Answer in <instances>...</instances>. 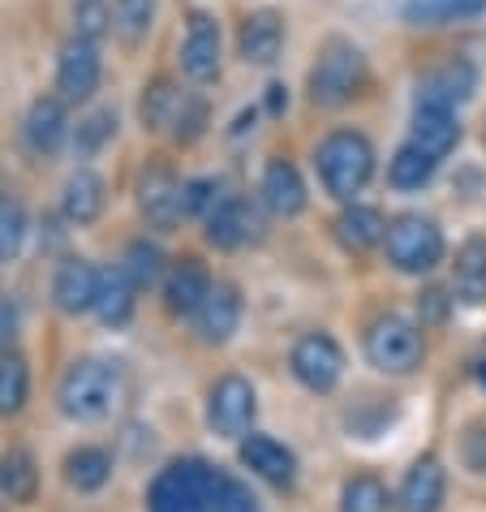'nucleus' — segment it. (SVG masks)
Masks as SVG:
<instances>
[{
  "label": "nucleus",
  "instance_id": "nucleus-20",
  "mask_svg": "<svg viewBox=\"0 0 486 512\" xmlns=\"http://www.w3.org/2000/svg\"><path fill=\"white\" fill-rule=\"evenodd\" d=\"M241 461H246L259 478L276 482V487H289L297 478V457L284 444H276L271 435H250L246 444H241Z\"/></svg>",
  "mask_w": 486,
  "mask_h": 512
},
{
  "label": "nucleus",
  "instance_id": "nucleus-4",
  "mask_svg": "<svg viewBox=\"0 0 486 512\" xmlns=\"http://www.w3.org/2000/svg\"><path fill=\"white\" fill-rule=\"evenodd\" d=\"M366 87V56L349 39H332L310 69V99L319 108H340Z\"/></svg>",
  "mask_w": 486,
  "mask_h": 512
},
{
  "label": "nucleus",
  "instance_id": "nucleus-14",
  "mask_svg": "<svg viewBox=\"0 0 486 512\" xmlns=\"http://www.w3.org/2000/svg\"><path fill=\"white\" fill-rule=\"evenodd\" d=\"M69 134V117H65V99H35L31 112L22 121V142L31 155H56Z\"/></svg>",
  "mask_w": 486,
  "mask_h": 512
},
{
  "label": "nucleus",
  "instance_id": "nucleus-26",
  "mask_svg": "<svg viewBox=\"0 0 486 512\" xmlns=\"http://www.w3.org/2000/svg\"><path fill=\"white\" fill-rule=\"evenodd\" d=\"M336 237L345 250L366 254L370 246H379V241L388 237V224H383L375 207H349V211H340V220H336Z\"/></svg>",
  "mask_w": 486,
  "mask_h": 512
},
{
  "label": "nucleus",
  "instance_id": "nucleus-32",
  "mask_svg": "<svg viewBox=\"0 0 486 512\" xmlns=\"http://www.w3.org/2000/svg\"><path fill=\"white\" fill-rule=\"evenodd\" d=\"M155 22V0H112V31L125 44H142Z\"/></svg>",
  "mask_w": 486,
  "mask_h": 512
},
{
  "label": "nucleus",
  "instance_id": "nucleus-25",
  "mask_svg": "<svg viewBox=\"0 0 486 512\" xmlns=\"http://www.w3.org/2000/svg\"><path fill=\"white\" fill-rule=\"evenodd\" d=\"M104 203H108L104 181H99L95 173H87V168L65 181L61 211H65V220H69V224H95V220H99V211H104Z\"/></svg>",
  "mask_w": 486,
  "mask_h": 512
},
{
  "label": "nucleus",
  "instance_id": "nucleus-1",
  "mask_svg": "<svg viewBox=\"0 0 486 512\" xmlns=\"http://www.w3.org/2000/svg\"><path fill=\"white\" fill-rule=\"evenodd\" d=\"M228 474L198 457L173 461L168 469H160V478L151 482L147 508L151 512H216L220 495H224Z\"/></svg>",
  "mask_w": 486,
  "mask_h": 512
},
{
  "label": "nucleus",
  "instance_id": "nucleus-29",
  "mask_svg": "<svg viewBox=\"0 0 486 512\" xmlns=\"http://www.w3.org/2000/svg\"><path fill=\"white\" fill-rule=\"evenodd\" d=\"M435 168H439V160L435 155H426L418 142H405L396 155H392V168H388V181L396 190H422L426 181L435 177Z\"/></svg>",
  "mask_w": 486,
  "mask_h": 512
},
{
  "label": "nucleus",
  "instance_id": "nucleus-11",
  "mask_svg": "<svg viewBox=\"0 0 486 512\" xmlns=\"http://www.w3.org/2000/svg\"><path fill=\"white\" fill-rule=\"evenodd\" d=\"M284 35H289V26H284L280 9H254L237 31V56L246 65H271L284 48Z\"/></svg>",
  "mask_w": 486,
  "mask_h": 512
},
{
  "label": "nucleus",
  "instance_id": "nucleus-13",
  "mask_svg": "<svg viewBox=\"0 0 486 512\" xmlns=\"http://www.w3.org/2000/svg\"><path fill=\"white\" fill-rule=\"evenodd\" d=\"M138 203H142V216H147L155 229H168L177 224L185 211H181V181L173 177V168L164 164H151L138 181Z\"/></svg>",
  "mask_w": 486,
  "mask_h": 512
},
{
  "label": "nucleus",
  "instance_id": "nucleus-10",
  "mask_svg": "<svg viewBox=\"0 0 486 512\" xmlns=\"http://www.w3.org/2000/svg\"><path fill=\"white\" fill-rule=\"evenodd\" d=\"M207 422H211V431L224 435V439L246 435L250 422H254V388L250 383L241 375H224L207 401Z\"/></svg>",
  "mask_w": 486,
  "mask_h": 512
},
{
  "label": "nucleus",
  "instance_id": "nucleus-15",
  "mask_svg": "<svg viewBox=\"0 0 486 512\" xmlns=\"http://www.w3.org/2000/svg\"><path fill=\"white\" fill-rule=\"evenodd\" d=\"M259 237V211L241 198H224V203L207 216V241L220 250H237Z\"/></svg>",
  "mask_w": 486,
  "mask_h": 512
},
{
  "label": "nucleus",
  "instance_id": "nucleus-9",
  "mask_svg": "<svg viewBox=\"0 0 486 512\" xmlns=\"http://www.w3.org/2000/svg\"><path fill=\"white\" fill-rule=\"evenodd\" d=\"M99 87V48L91 39L74 35L56 56V91L65 104H87Z\"/></svg>",
  "mask_w": 486,
  "mask_h": 512
},
{
  "label": "nucleus",
  "instance_id": "nucleus-2",
  "mask_svg": "<svg viewBox=\"0 0 486 512\" xmlns=\"http://www.w3.org/2000/svg\"><path fill=\"white\" fill-rule=\"evenodd\" d=\"M314 168H319L323 190L349 203V198L362 194L366 181L375 177V147H370L366 134H357V130H336L319 142Z\"/></svg>",
  "mask_w": 486,
  "mask_h": 512
},
{
  "label": "nucleus",
  "instance_id": "nucleus-17",
  "mask_svg": "<svg viewBox=\"0 0 486 512\" xmlns=\"http://www.w3.org/2000/svg\"><path fill=\"white\" fill-rule=\"evenodd\" d=\"M52 297L65 315H82V310H91L95 297H99V272L87 259H65L61 267H56Z\"/></svg>",
  "mask_w": 486,
  "mask_h": 512
},
{
  "label": "nucleus",
  "instance_id": "nucleus-8",
  "mask_svg": "<svg viewBox=\"0 0 486 512\" xmlns=\"http://www.w3.org/2000/svg\"><path fill=\"white\" fill-rule=\"evenodd\" d=\"M224 48H220V22L211 13L194 9L185 22V39H181V69L190 82H211L220 74Z\"/></svg>",
  "mask_w": 486,
  "mask_h": 512
},
{
  "label": "nucleus",
  "instance_id": "nucleus-38",
  "mask_svg": "<svg viewBox=\"0 0 486 512\" xmlns=\"http://www.w3.org/2000/svg\"><path fill=\"white\" fill-rule=\"evenodd\" d=\"M220 203H224L220 181H211V177H198V181H185L181 186V211L185 216H211Z\"/></svg>",
  "mask_w": 486,
  "mask_h": 512
},
{
  "label": "nucleus",
  "instance_id": "nucleus-36",
  "mask_svg": "<svg viewBox=\"0 0 486 512\" xmlns=\"http://www.w3.org/2000/svg\"><path fill=\"white\" fill-rule=\"evenodd\" d=\"M108 31H112V5H104V0H78V9H74V35L99 44Z\"/></svg>",
  "mask_w": 486,
  "mask_h": 512
},
{
  "label": "nucleus",
  "instance_id": "nucleus-6",
  "mask_svg": "<svg viewBox=\"0 0 486 512\" xmlns=\"http://www.w3.org/2000/svg\"><path fill=\"white\" fill-rule=\"evenodd\" d=\"M422 353H426L422 332L409 319H400V315L379 319L366 332V358L375 362L379 371H388V375H409L413 366H422Z\"/></svg>",
  "mask_w": 486,
  "mask_h": 512
},
{
  "label": "nucleus",
  "instance_id": "nucleus-40",
  "mask_svg": "<svg viewBox=\"0 0 486 512\" xmlns=\"http://www.w3.org/2000/svg\"><path fill=\"white\" fill-rule=\"evenodd\" d=\"M216 512H259V500L250 495V487H241L237 478H228V482H224L220 504H216Z\"/></svg>",
  "mask_w": 486,
  "mask_h": 512
},
{
  "label": "nucleus",
  "instance_id": "nucleus-28",
  "mask_svg": "<svg viewBox=\"0 0 486 512\" xmlns=\"http://www.w3.org/2000/svg\"><path fill=\"white\" fill-rule=\"evenodd\" d=\"M456 293L465 302H486V241L469 237L461 250H456Z\"/></svg>",
  "mask_w": 486,
  "mask_h": 512
},
{
  "label": "nucleus",
  "instance_id": "nucleus-43",
  "mask_svg": "<svg viewBox=\"0 0 486 512\" xmlns=\"http://www.w3.org/2000/svg\"><path fill=\"white\" fill-rule=\"evenodd\" d=\"M13 327H18V306H13L9 297H0V345L13 340Z\"/></svg>",
  "mask_w": 486,
  "mask_h": 512
},
{
  "label": "nucleus",
  "instance_id": "nucleus-34",
  "mask_svg": "<svg viewBox=\"0 0 486 512\" xmlns=\"http://www.w3.org/2000/svg\"><path fill=\"white\" fill-rule=\"evenodd\" d=\"M340 512H388V487L370 474H357L340 491Z\"/></svg>",
  "mask_w": 486,
  "mask_h": 512
},
{
  "label": "nucleus",
  "instance_id": "nucleus-24",
  "mask_svg": "<svg viewBox=\"0 0 486 512\" xmlns=\"http://www.w3.org/2000/svg\"><path fill=\"white\" fill-rule=\"evenodd\" d=\"M486 13V0H405L400 18L409 26H448V22H474Z\"/></svg>",
  "mask_w": 486,
  "mask_h": 512
},
{
  "label": "nucleus",
  "instance_id": "nucleus-35",
  "mask_svg": "<svg viewBox=\"0 0 486 512\" xmlns=\"http://www.w3.org/2000/svg\"><path fill=\"white\" fill-rule=\"evenodd\" d=\"M121 267L130 272V280L138 284V289H147V284H155L164 272V254H160V246H151V241H134V246L125 250Z\"/></svg>",
  "mask_w": 486,
  "mask_h": 512
},
{
  "label": "nucleus",
  "instance_id": "nucleus-12",
  "mask_svg": "<svg viewBox=\"0 0 486 512\" xmlns=\"http://www.w3.org/2000/svg\"><path fill=\"white\" fill-rule=\"evenodd\" d=\"M474 91H478V69L469 61H448V65H439L435 74H426L418 82V104L456 112L465 99H474Z\"/></svg>",
  "mask_w": 486,
  "mask_h": 512
},
{
  "label": "nucleus",
  "instance_id": "nucleus-41",
  "mask_svg": "<svg viewBox=\"0 0 486 512\" xmlns=\"http://www.w3.org/2000/svg\"><path fill=\"white\" fill-rule=\"evenodd\" d=\"M448 306H452V297L443 293V289H426V293L418 297V315H422V323H443V319H448Z\"/></svg>",
  "mask_w": 486,
  "mask_h": 512
},
{
  "label": "nucleus",
  "instance_id": "nucleus-27",
  "mask_svg": "<svg viewBox=\"0 0 486 512\" xmlns=\"http://www.w3.org/2000/svg\"><path fill=\"white\" fill-rule=\"evenodd\" d=\"M39 491V465L26 448H9L0 457V495L9 504H26Z\"/></svg>",
  "mask_w": 486,
  "mask_h": 512
},
{
  "label": "nucleus",
  "instance_id": "nucleus-5",
  "mask_svg": "<svg viewBox=\"0 0 486 512\" xmlns=\"http://www.w3.org/2000/svg\"><path fill=\"white\" fill-rule=\"evenodd\" d=\"M383 246H388V263L396 272H409V276L431 272V267L443 259V233L435 229V220L413 216V211L409 216H396L388 224Z\"/></svg>",
  "mask_w": 486,
  "mask_h": 512
},
{
  "label": "nucleus",
  "instance_id": "nucleus-21",
  "mask_svg": "<svg viewBox=\"0 0 486 512\" xmlns=\"http://www.w3.org/2000/svg\"><path fill=\"white\" fill-rule=\"evenodd\" d=\"M211 293V276L207 267L198 259H177L173 272L164 280V297H168V310H177V315H194L198 302Z\"/></svg>",
  "mask_w": 486,
  "mask_h": 512
},
{
  "label": "nucleus",
  "instance_id": "nucleus-7",
  "mask_svg": "<svg viewBox=\"0 0 486 512\" xmlns=\"http://www.w3.org/2000/svg\"><path fill=\"white\" fill-rule=\"evenodd\" d=\"M293 375L302 379L310 392H332L340 375H345V353H340L332 336L310 332L293 345Z\"/></svg>",
  "mask_w": 486,
  "mask_h": 512
},
{
  "label": "nucleus",
  "instance_id": "nucleus-30",
  "mask_svg": "<svg viewBox=\"0 0 486 512\" xmlns=\"http://www.w3.org/2000/svg\"><path fill=\"white\" fill-rule=\"evenodd\" d=\"M65 478L78 491H99L112 478V457L104 448H78L65 457Z\"/></svg>",
  "mask_w": 486,
  "mask_h": 512
},
{
  "label": "nucleus",
  "instance_id": "nucleus-42",
  "mask_svg": "<svg viewBox=\"0 0 486 512\" xmlns=\"http://www.w3.org/2000/svg\"><path fill=\"white\" fill-rule=\"evenodd\" d=\"M465 461L478 469V474H486V426H474V431L465 435Z\"/></svg>",
  "mask_w": 486,
  "mask_h": 512
},
{
  "label": "nucleus",
  "instance_id": "nucleus-31",
  "mask_svg": "<svg viewBox=\"0 0 486 512\" xmlns=\"http://www.w3.org/2000/svg\"><path fill=\"white\" fill-rule=\"evenodd\" d=\"M181 108H185V95L173 91V82H168V78H155L151 87H147V95H142V121H147L151 130L177 125Z\"/></svg>",
  "mask_w": 486,
  "mask_h": 512
},
{
  "label": "nucleus",
  "instance_id": "nucleus-33",
  "mask_svg": "<svg viewBox=\"0 0 486 512\" xmlns=\"http://www.w3.org/2000/svg\"><path fill=\"white\" fill-rule=\"evenodd\" d=\"M26 392H31V371L18 353L0 358V418H13L26 405Z\"/></svg>",
  "mask_w": 486,
  "mask_h": 512
},
{
  "label": "nucleus",
  "instance_id": "nucleus-44",
  "mask_svg": "<svg viewBox=\"0 0 486 512\" xmlns=\"http://www.w3.org/2000/svg\"><path fill=\"white\" fill-rule=\"evenodd\" d=\"M267 108H271V112H284V108H289V91H284L280 82H276V87H267Z\"/></svg>",
  "mask_w": 486,
  "mask_h": 512
},
{
  "label": "nucleus",
  "instance_id": "nucleus-39",
  "mask_svg": "<svg viewBox=\"0 0 486 512\" xmlns=\"http://www.w3.org/2000/svg\"><path fill=\"white\" fill-rule=\"evenodd\" d=\"M22 233H26L22 203H18V198H0V254L18 250L22 246Z\"/></svg>",
  "mask_w": 486,
  "mask_h": 512
},
{
  "label": "nucleus",
  "instance_id": "nucleus-18",
  "mask_svg": "<svg viewBox=\"0 0 486 512\" xmlns=\"http://www.w3.org/2000/svg\"><path fill=\"white\" fill-rule=\"evenodd\" d=\"M443 487H448V478H443L439 457H418L405 474V487H400V512H439Z\"/></svg>",
  "mask_w": 486,
  "mask_h": 512
},
{
  "label": "nucleus",
  "instance_id": "nucleus-3",
  "mask_svg": "<svg viewBox=\"0 0 486 512\" xmlns=\"http://www.w3.org/2000/svg\"><path fill=\"white\" fill-rule=\"evenodd\" d=\"M121 396V366L104 358H82L61 379V409L74 422H99Z\"/></svg>",
  "mask_w": 486,
  "mask_h": 512
},
{
  "label": "nucleus",
  "instance_id": "nucleus-22",
  "mask_svg": "<svg viewBox=\"0 0 486 512\" xmlns=\"http://www.w3.org/2000/svg\"><path fill=\"white\" fill-rule=\"evenodd\" d=\"M263 203L276 211V216H297L306 207V186L302 173L289 160H271L263 173Z\"/></svg>",
  "mask_w": 486,
  "mask_h": 512
},
{
  "label": "nucleus",
  "instance_id": "nucleus-16",
  "mask_svg": "<svg viewBox=\"0 0 486 512\" xmlns=\"http://www.w3.org/2000/svg\"><path fill=\"white\" fill-rule=\"evenodd\" d=\"M237 323H241V297L233 284H211V293L198 302L194 310V327H198V336L203 340H228L237 332Z\"/></svg>",
  "mask_w": 486,
  "mask_h": 512
},
{
  "label": "nucleus",
  "instance_id": "nucleus-23",
  "mask_svg": "<svg viewBox=\"0 0 486 512\" xmlns=\"http://www.w3.org/2000/svg\"><path fill=\"white\" fill-rule=\"evenodd\" d=\"M134 293H138V284L130 280L125 267H108V272H99V297H95L99 319H104L108 327L130 323V315H134Z\"/></svg>",
  "mask_w": 486,
  "mask_h": 512
},
{
  "label": "nucleus",
  "instance_id": "nucleus-45",
  "mask_svg": "<svg viewBox=\"0 0 486 512\" xmlns=\"http://www.w3.org/2000/svg\"><path fill=\"white\" fill-rule=\"evenodd\" d=\"M478 379H482V388H486V362L478 366Z\"/></svg>",
  "mask_w": 486,
  "mask_h": 512
},
{
  "label": "nucleus",
  "instance_id": "nucleus-37",
  "mask_svg": "<svg viewBox=\"0 0 486 512\" xmlns=\"http://www.w3.org/2000/svg\"><path fill=\"white\" fill-rule=\"evenodd\" d=\"M117 134V112L104 108V112H95V117H87L78 125V134H74V151L78 155H95L104 142Z\"/></svg>",
  "mask_w": 486,
  "mask_h": 512
},
{
  "label": "nucleus",
  "instance_id": "nucleus-19",
  "mask_svg": "<svg viewBox=\"0 0 486 512\" xmlns=\"http://www.w3.org/2000/svg\"><path fill=\"white\" fill-rule=\"evenodd\" d=\"M409 142H418L426 155L443 160V155L456 151V142H461V125H456V112H452V108H426V104H418V112H413Z\"/></svg>",
  "mask_w": 486,
  "mask_h": 512
}]
</instances>
